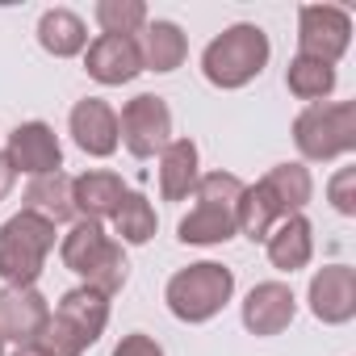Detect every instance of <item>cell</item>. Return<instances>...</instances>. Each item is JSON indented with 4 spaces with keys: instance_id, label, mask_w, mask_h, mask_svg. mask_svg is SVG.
Listing matches in <instances>:
<instances>
[{
    "instance_id": "277c9868",
    "label": "cell",
    "mask_w": 356,
    "mask_h": 356,
    "mask_svg": "<svg viewBox=\"0 0 356 356\" xmlns=\"http://www.w3.org/2000/svg\"><path fill=\"white\" fill-rule=\"evenodd\" d=\"M235 298V273L218 260H197V264H185L168 277V289H163V302L172 310V318H181L189 327L197 323H210L214 314H222V306Z\"/></svg>"
},
{
    "instance_id": "8992f818",
    "label": "cell",
    "mask_w": 356,
    "mask_h": 356,
    "mask_svg": "<svg viewBox=\"0 0 356 356\" xmlns=\"http://www.w3.org/2000/svg\"><path fill=\"white\" fill-rule=\"evenodd\" d=\"M105 327H109V298L88 285H76L55 302L42 343L55 356H84L105 335Z\"/></svg>"
},
{
    "instance_id": "ba28073f",
    "label": "cell",
    "mask_w": 356,
    "mask_h": 356,
    "mask_svg": "<svg viewBox=\"0 0 356 356\" xmlns=\"http://www.w3.org/2000/svg\"><path fill=\"white\" fill-rule=\"evenodd\" d=\"M118 138L134 159H151L172 143V109L159 92H138L118 113Z\"/></svg>"
},
{
    "instance_id": "d6986e66",
    "label": "cell",
    "mask_w": 356,
    "mask_h": 356,
    "mask_svg": "<svg viewBox=\"0 0 356 356\" xmlns=\"http://www.w3.org/2000/svg\"><path fill=\"white\" fill-rule=\"evenodd\" d=\"M138 55H143V72L168 76V72H176L189 59V38H185V30L176 22L155 17V22H147L138 30Z\"/></svg>"
},
{
    "instance_id": "8fae6325",
    "label": "cell",
    "mask_w": 356,
    "mask_h": 356,
    "mask_svg": "<svg viewBox=\"0 0 356 356\" xmlns=\"http://www.w3.org/2000/svg\"><path fill=\"white\" fill-rule=\"evenodd\" d=\"M51 323V302L38 285H5L0 289V339L5 343H34Z\"/></svg>"
},
{
    "instance_id": "7c38bea8",
    "label": "cell",
    "mask_w": 356,
    "mask_h": 356,
    "mask_svg": "<svg viewBox=\"0 0 356 356\" xmlns=\"http://www.w3.org/2000/svg\"><path fill=\"white\" fill-rule=\"evenodd\" d=\"M310 314L327 327H343L356 318V268L352 264H323L306 289Z\"/></svg>"
},
{
    "instance_id": "cb8c5ba5",
    "label": "cell",
    "mask_w": 356,
    "mask_h": 356,
    "mask_svg": "<svg viewBox=\"0 0 356 356\" xmlns=\"http://www.w3.org/2000/svg\"><path fill=\"white\" fill-rule=\"evenodd\" d=\"M281 218H289V214L277 206V197L264 189V181L243 185V197H239V235H248L252 243H264L268 231H273Z\"/></svg>"
},
{
    "instance_id": "d4e9b609",
    "label": "cell",
    "mask_w": 356,
    "mask_h": 356,
    "mask_svg": "<svg viewBox=\"0 0 356 356\" xmlns=\"http://www.w3.org/2000/svg\"><path fill=\"white\" fill-rule=\"evenodd\" d=\"M285 88H289L298 101L323 105V101L335 92V67H331V63H318V59H306V55H293L289 67H285Z\"/></svg>"
},
{
    "instance_id": "9a60e30c",
    "label": "cell",
    "mask_w": 356,
    "mask_h": 356,
    "mask_svg": "<svg viewBox=\"0 0 356 356\" xmlns=\"http://www.w3.org/2000/svg\"><path fill=\"white\" fill-rule=\"evenodd\" d=\"M84 72L105 84V88H118V84H130L138 72H143V55H138V38H126V34H97L84 51Z\"/></svg>"
},
{
    "instance_id": "ffe728a7",
    "label": "cell",
    "mask_w": 356,
    "mask_h": 356,
    "mask_svg": "<svg viewBox=\"0 0 356 356\" xmlns=\"http://www.w3.org/2000/svg\"><path fill=\"white\" fill-rule=\"evenodd\" d=\"M38 47L55 59H76L88 51V26L72 9H47L38 17Z\"/></svg>"
},
{
    "instance_id": "603a6c76",
    "label": "cell",
    "mask_w": 356,
    "mask_h": 356,
    "mask_svg": "<svg viewBox=\"0 0 356 356\" xmlns=\"http://www.w3.org/2000/svg\"><path fill=\"white\" fill-rule=\"evenodd\" d=\"M109 222H113V239H118L122 248H143V243H151L155 231H159L155 206H151L138 189H126V197L118 202V210H113Z\"/></svg>"
},
{
    "instance_id": "4dcf8cb0",
    "label": "cell",
    "mask_w": 356,
    "mask_h": 356,
    "mask_svg": "<svg viewBox=\"0 0 356 356\" xmlns=\"http://www.w3.org/2000/svg\"><path fill=\"white\" fill-rule=\"evenodd\" d=\"M5 348H9V343H5V339H0V356H5Z\"/></svg>"
},
{
    "instance_id": "7402d4cb",
    "label": "cell",
    "mask_w": 356,
    "mask_h": 356,
    "mask_svg": "<svg viewBox=\"0 0 356 356\" xmlns=\"http://www.w3.org/2000/svg\"><path fill=\"white\" fill-rule=\"evenodd\" d=\"M260 181H264V189L277 197V206H281L285 214H302V210L314 202V176H310V168H306L302 159H289V163L268 168Z\"/></svg>"
},
{
    "instance_id": "5b68a950",
    "label": "cell",
    "mask_w": 356,
    "mask_h": 356,
    "mask_svg": "<svg viewBox=\"0 0 356 356\" xmlns=\"http://www.w3.org/2000/svg\"><path fill=\"white\" fill-rule=\"evenodd\" d=\"M55 252V222L34 210H17L0 222V281L5 285H38L47 260Z\"/></svg>"
},
{
    "instance_id": "f546056e",
    "label": "cell",
    "mask_w": 356,
    "mask_h": 356,
    "mask_svg": "<svg viewBox=\"0 0 356 356\" xmlns=\"http://www.w3.org/2000/svg\"><path fill=\"white\" fill-rule=\"evenodd\" d=\"M13 356H55L42 339H34V343H22V348H13Z\"/></svg>"
},
{
    "instance_id": "4fadbf2b",
    "label": "cell",
    "mask_w": 356,
    "mask_h": 356,
    "mask_svg": "<svg viewBox=\"0 0 356 356\" xmlns=\"http://www.w3.org/2000/svg\"><path fill=\"white\" fill-rule=\"evenodd\" d=\"M67 130H72V143L92 155V159H109L122 138H118V109L101 97H84L72 105V118H67Z\"/></svg>"
},
{
    "instance_id": "52a82bcc",
    "label": "cell",
    "mask_w": 356,
    "mask_h": 356,
    "mask_svg": "<svg viewBox=\"0 0 356 356\" xmlns=\"http://www.w3.org/2000/svg\"><path fill=\"white\" fill-rule=\"evenodd\" d=\"M293 147L302 163H331L356 151V101L306 105L293 118Z\"/></svg>"
},
{
    "instance_id": "2e32d148",
    "label": "cell",
    "mask_w": 356,
    "mask_h": 356,
    "mask_svg": "<svg viewBox=\"0 0 356 356\" xmlns=\"http://www.w3.org/2000/svg\"><path fill=\"white\" fill-rule=\"evenodd\" d=\"M126 197V181L109 168H88L80 176H72V206H76V218H92V222H105L113 218L118 202Z\"/></svg>"
},
{
    "instance_id": "e0dca14e",
    "label": "cell",
    "mask_w": 356,
    "mask_h": 356,
    "mask_svg": "<svg viewBox=\"0 0 356 356\" xmlns=\"http://www.w3.org/2000/svg\"><path fill=\"white\" fill-rule=\"evenodd\" d=\"M264 252H268V264H273L277 273H289V277L302 273V268L314 260V227H310V218H306V214L281 218V222L268 231Z\"/></svg>"
},
{
    "instance_id": "44dd1931",
    "label": "cell",
    "mask_w": 356,
    "mask_h": 356,
    "mask_svg": "<svg viewBox=\"0 0 356 356\" xmlns=\"http://www.w3.org/2000/svg\"><path fill=\"white\" fill-rule=\"evenodd\" d=\"M22 210L42 214L47 222H76V206H72V176L67 172H51V176H34L22 193Z\"/></svg>"
},
{
    "instance_id": "6da1fadb",
    "label": "cell",
    "mask_w": 356,
    "mask_h": 356,
    "mask_svg": "<svg viewBox=\"0 0 356 356\" xmlns=\"http://www.w3.org/2000/svg\"><path fill=\"white\" fill-rule=\"evenodd\" d=\"M239 197L243 181L235 172H202L197 189H193V210L181 218L176 239L193 243V248H218L239 235Z\"/></svg>"
},
{
    "instance_id": "f1b7e54d",
    "label": "cell",
    "mask_w": 356,
    "mask_h": 356,
    "mask_svg": "<svg viewBox=\"0 0 356 356\" xmlns=\"http://www.w3.org/2000/svg\"><path fill=\"white\" fill-rule=\"evenodd\" d=\"M13 185H17V172L9 168V159H5V155H0V202L13 193Z\"/></svg>"
},
{
    "instance_id": "ac0fdd59",
    "label": "cell",
    "mask_w": 356,
    "mask_h": 356,
    "mask_svg": "<svg viewBox=\"0 0 356 356\" xmlns=\"http://www.w3.org/2000/svg\"><path fill=\"white\" fill-rule=\"evenodd\" d=\"M202 176V151L193 138H172L159 151V197L163 202H189Z\"/></svg>"
},
{
    "instance_id": "9c48e42d",
    "label": "cell",
    "mask_w": 356,
    "mask_h": 356,
    "mask_svg": "<svg viewBox=\"0 0 356 356\" xmlns=\"http://www.w3.org/2000/svg\"><path fill=\"white\" fill-rule=\"evenodd\" d=\"M352 47V13L339 5H306L298 9V55L318 63H339Z\"/></svg>"
},
{
    "instance_id": "3957f363",
    "label": "cell",
    "mask_w": 356,
    "mask_h": 356,
    "mask_svg": "<svg viewBox=\"0 0 356 356\" xmlns=\"http://www.w3.org/2000/svg\"><path fill=\"white\" fill-rule=\"evenodd\" d=\"M268 59H273L268 34L256 22H235L218 38L206 42V51H202V76L214 88L235 92V88H248L268 67Z\"/></svg>"
},
{
    "instance_id": "5bb4252c",
    "label": "cell",
    "mask_w": 356,
    "mask_h": 356,
    "mask_svg": "<svg viewBox=\"0 0 356 356\" xmlns=\"http://www.w3.org/2000/svg\"><path fill=\"white\" fill-rule=\"evenodd\" d=\"M239 318H243V327H248L252 335H260V339L281 335V331L298 318V298H293V289H289L285 281H260V285L248 289Z\"/></svg>"
},
{
    "instance_id": "83f0119b",
    "label": "cell",
    "mask_w": 356,
    "mask_h": 356,
    "mask_svg": "<svg viewBox=\"0 0 356 356\" xmlns=\"http://www.w3.org/2000/svg\"><path fill=\"white\" fill-rule=\"evenodd\" d=\"M113 356H163V348L147 335V331H130L113 343Z\"/></svg>"
},
{
    "instance_id": "484cf974",
    "label": "cell",
    "mask_w": 356,
    "mask_h": 356,
    "mask_svg": "<svg viewBox=\"0 0 356 356\" xmlns=\"http://www.w3.org/2000/svg\"><path fill=\"white\" fill-rule=\"evenodd\" d=\"M92 17H97L101 34H126V38H138V30L151 22L143 0H97Z\"/></svg>"
},
{
    "instance_id": "4316f807",
    "label": "cell",
    "mask_w": 356,
    "mask_h": 356,
    "mask_svg": "<svg viewBox=\"0 0 356 356\" xmlns=\"http://www.w3.org/2000/svg\"><path fill=\"white\" fill-rule=\"evenodd\" d=\"M327 202L335 214L356 218V168H339L331 181H327Z\"/></svg>"
},
{
    "instance_id": "7a4b0ae2",
    "label": "cell",
    "mask_w": 356,
    "mask_h": 356,
    "mask_svg": "<svg viewBox=\"0 0 356 356\" xmlns=\"http://www.w3.org/2000/svg\"><path fill=\"white\" fill-rule=\"evenodd\" d=\"M59 260H63V268H72L80 277V285H88V289H97L105 298H113V293L126 289L130 264H126L122 243L105 231V222L76 218L72 231L59 243Z\"/></svg>"
},
{
    "instance_id": "30bf717a",
    "label": "cell",
    "mask_w": 356,
    "mask_h": 356,
    "mask_svg": "<svg viewBox=\"0 0 356 356\" xmlns=\"http://www.w3.org/2000/svg\"><path fill=\"white\" fill-rule=\"evenodd\" d=\"M9 159V168L17 176H51V172H63V143L59 134L47 126V122H22L13 126L5 151H0Z\"/></svg>"
}]
</instances>
